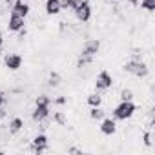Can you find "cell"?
<instances>
[{
  "mask_svg": "<svg viewBox=\"0 0 155 155\" xmlns=\"http://www.w3.org/2000/svg\"><path fill=\"white\" fill-rule=\"evenodd\" d=\"M49 104H51V99L48 95H38L37 101H35V110L31 113V119L35 122H42L49 117Z\"/></svg>",
  "mask_w": 155,
  "mask_h": 155,
  "instance_id": "obj_1",
  "label": "cell"
},
{
  "mask_svg": "<svg viewBox=\"0 0 155 155\" xmlns=\"http://www.w3.org/2000/svg\"><path fill=\"white\" fill-rule=\"evenodd\" d=\"M135 111H137V106L133 104V101H120V102L113 108V119H115V120H126V119H130Z\"/></svg>",
  "mask_w": 155,
  "mask_h": 155,
  "instance_id": "obj_2",
  "label": "cell"
},
{
  "mask_svg": "<svg viewBox=\"0 0 155 155\" xmlns=\"http://www.w3.org/2000/svg\"><path fill=\"white\" fill-rule=\"evenodd\" d=\"M124 69H126V73L135 75V77H139V79H144V77H148V73H150L148 64H144L142 60H133V58L124 64Z\"/></svg>",
  "mask_w": 155,
  "mask_h": 155,
  "instance_id": "obj_3",
  "label": "cell"
},
{
  "mask_svg": "<svg viewBox=\"0 0 155 155\" xmlns=\"http://www.w3.org/2000/svg\"><path fill=\"white\" fill-rule=\"evenodd\" d=\"M113 86V77L110 75L108 69H102L99 75H97V79H95V90L97 91H106Z\"/></svg>",
  "mask_w": 155,
  "mask_h": 155,
  "instance_id": "obj_4",
  "label": "cell"
},
{
  "mask_svg": "<svg viewBox=\"0 0 155 155\" xmlns=\"http://www.w3.org/2000/svg\"><path fill=\"white\" fill-rule=\"evenodd\" d=\"M73 13L81 22H88L91 18V4L88 2V0H81V4L73 9Z\"/></svg>",
  "mask_w": 155,
  "mask_h": 155,
  "instance_id": "obj_5",
  "label": "cell"
},
{
  "mask_svg": "<svg viewBox=\"0 0 155 155\" xmlns=\"http://www.w3.org/2000/svg\"><path fill=\"white\" fill-rule=\"evenodd\" d=\"M24 26H26V18L20 17V15H17L15 11H11L9 13V18H8V29L11 33H18Z\"/></svg>",
  "mask_w": 155,
  "mask_h": 155,
  "instance_id": "obj_6",
  "label": "cell"
},
{
  "mask_svg": "<svg viewBox=\"0 0 155 155\" xmlns=\"http://www.w3.org/2000/svg\"><path fill=\"white\" fill-rule=\"evenodd\" d=\"M22 62H24V58H22V55H18V53H8V55L4 57V64H6V68H8L9 71L20 69V68H22Z\"/></svg>",
  "mask_w": 155,
  "mask_h": 155,
  "instance_id": "obj_7",
  "label": "cell"
},
{
  "mask_svg": "<svg viewBox=\"0 0 155 155\" xmlns=\"http://www.w3.org/2000/svg\"><path fill=\"white\" fill-rule=\"evenodd\" d=\"M48 137L44 135V133H38V135H35L33 137V140H31V148H33V151L35 153H42V151H46L48 150Z\"/></svg>",
  "mask_w": 155,
  "mask_h": 155,
  "instance_id": "obj_8",
  "label": "cell"
},
{
  "mask_svg": "<svg viewBox=\"0 0 155 155\" xmlns=\"http://www.w3.org/2000/svg\"><path fill=\"white\" fill-rule=\"evenodd\" d=\"M99 49H101V40H99V38H91V40H88V42L84 44V48H82L81 55L95 57V55L99 53Z\"/></svg>",
  "mask_w": 155,
  "mask_h": 155,
  "instance_id": "obj_9",
  "label": "cell"
},
{
  "mask_svg": "<svg viewBox=\"0 0 155 155\" xmlns=\"http://www.w3.org/2000/svg\"><path fill=\"white\" fill-rule=\"evenodd\" d=\"M102 122H101V133H104V135H113L115 131H117V122H115V119H101Z\"/></svg>",
  "mask_w": 155,
  "mask_h": 155,
  "instance_id": "obj_10",
  "label": "cell"
},
{
  "mask_svg": "<svg viewBox=\"0 0 155 155\" xmlns=\"http://www.w3.org/2000/svg\"><path fill=\"white\" fill-rule=\"evenodd\" d=\"M11 11H15L17 15H20V17H28L29 15V6L24 2V0H15V2L11 4Z\"/></svg>",
  "mask_w": 155,
  "mask_h": 155,
  "instance_id": "obj_11",
  "label": "cell"
},
{
  "mask_svg": "<svg viewBox=\"0 0 155 155\" xmlns=\"http://www.w3.org/2000/svg\"><path fill=\"white\" fill-rule=\"evenodd\" d=\"M62 11V6H60V0H46V13L49 17L53 15H58Z\"/></svg>",
  "mask_w": 155,
  "mask_h": 155,
  "instance_id": "obj_12",
  "label": "cell"
},
{
  "mask_svg": "<svg viewBox=\"0 0 155 155\" xmlns=\"http://www.w3.org/2000/svg\"><path fill=\"white\" fill-rule=\"evenodd\" d=\"M24 128V120L20 119V117H13L11 120H9V133H18L20 130Z\"/></svg>",
  "mask_w": 155,
  "mask_h": 155,
  "instance_id": "obj_13",
  "label": "cell"
},
{
  "mask_svg": "<svg viewBox=\"0 0 155 155\" xmlns=\"http://www.w3.org/2000/svg\"><path fill=\"white\" fill-rule=\"evenodd\" d=\"M88 104H90L91 108H95V106H101V104H102V97L99 95V91H97V93L88 95Z\"/></svg>",
  "mask_w": 155,
  "mask_h": 155,
  "instance_id": "obj_14",
  "label": "cell"
},
{
  "mask_svg": "<svg viewBox=\"0 0 155 155\" xmlns=\"http://www.w3.org/2000/svg\"><path fill=\"white\" fill-rule=\"evenodd\" d=\"M90 117H91L93 120H101V119L104 117V110H102L101 106H95V108L90 110Z\"/></svg>",
  "mask_w": 155,
  "mask_h": 155,
  "instance_id": "obj_15",
  "label": "cell"
},
{
  "mask_svg": "<svg viewBox=\"0 0 155 155\" xmlns=\"http://www.w3.org/2000/svg\"><path fill=\"white\" fill-rule=\"evenodd\" d=\"M93 62V57H88V55H79V60H77V68H84L88 64Z\"/></svg>",
  "mask_w": 155,
  "mask_h": 155,
  "instance_id": "obj_16",
  "label": "cell"
},
{
  "mask_svg": "<svg viewBox=\"0 0 155 155\" xmlns=\"http://www.w3.org/2000/svg\"><path fill=\"white\" fill-rule=\"evenodd\" d=\"M140 8L146 11H155V0H140Z\"/></svg>",
  "mask_w": 155,
  "mask_h": 155,
  "instance_id": "obj_17",
  "label": "cell"
},
{
  "mask_svg": "<svg viewBox=\"0 0 155 155\" xmlns=\"http://www.w3.org/2000/svg\"><path fill=\"white\" fill-rule=\"evenodd\" d=\"M58 81H60V77H58V73H51L49 75V81H48V86H51V88H55V86H58Z\"/></svg>",
  "mask_w": 155,
  "mask_h": 155,
  "instance_id": "obj_18",
  "label": "cell"
},
{
  "mask_svg": "<svg viewBox=\"0 0 155 155\" xmlns=\"http://www.w3.org/2000/svg\"><path fill=\"white\" fill-rule=\"evenodd\" d=\"M120 101H133V91L131 90H128V88H124L122 91H120V97H119Z\"/></svg>",
  "mask_w": 155,
  "mask_h": 155,
  "instance_id": "obj_19",
  "label": "cell"
},
{
  "mask_svg": "<svg viewBox=\"0 0 155 155\" xmlns=\"http://www.w3.org/2000/svg\"><path fill=\"white\" fill-rule=\"evenodd\" d=\"M53 120H55L57 124H60V126H64V124H66V117H64V113H62V111H57V113L53 115Z\"/></svg>",
  "mask_w": 155,
  "mask_h": 155,
  "instance_id": "obj_20",
  "label": "cell"
},
{
  "mask_svg": "<svg viewBox=\"0 0 155 155\" xmlns=\"http://www.w3.org/2000/svg\"><path fill=\"white\" fill-rule=\"evenodd\" d=\"M142 140H144V146H151V131H146Z\"/></svg>",
  "mask_w": 155,
  "mask_h": 155,
  "instance_id": "obj_21",
  "label": "cell"
},
{
  "mask_svg": "<svg viewBox=\"0 0 155 155\" xmlns=\"http://www.w3.org/2000/svg\"><path fill=\"white\" fill-rule=\"evenodd\" d=\"M60 6H62V9H71L73 0H60Z\"/></svg>",
  "mask_w": 155,
  "mask_h": 155,
  "instance_id": "obj_22",
  "label": "cell"
},
{
  "mask_svg": "<svg viewBox=\"0 0 155 155\" xmlns=\"http://www.w3.org/2000/svg\"><path fill=\"white\" fill-rule=\"evenodd\" d=\"M53 102H55V104H58V106H62V104H66V97H57Z\"/></svg>",
  "mask_w": 155,
  "mask_h": 155,
  "instance_id": "obj_23",
  "label": "cell"
},
{
  "mask_svg": "<svg viewBox=\"0 0 155 155\" xmlns=\"http://www.w3.org/2000/svg\"><path fill=\"white\" fill-rule=\"evenodd\" d=\"M4 102H6V97H4V93H0V108L4 106Z\"/></svg>",
  "mask_w": 155,
  "mask_h": 155,
  "instance_id": "obj_24",
  "label": "cell"
},
{
  "mask_svg": "<svg viewBox=\"0 0 155 155\" xmlns=\"http://www.w3.org/2000/svg\"><path fill=\"white\" fill-rule=\"evenodd\" d=\"M2 46H4V33L0 31V48H2Z\"/></svg>",
  "mask_w": 155,
  "mask_h": 155,
  "instance_id": "obj_25",
  "label": "cell"
},
{
  "mask_svg": "<svg viewBox=\"0 0 155 155\" xmlns=\"http://www.w3.org/2000/svg\"><path fill=\"white\" fill-rule=\"evenodd\" d=\"M139 2H140V0H130V4H131V6H137Z\"/></svg>",
  "mask_w": 155,
  "mask_h": 155,
  "instance_id": "obj_26",
  "label": "cell"
},
{
  "mask_svg": "<svg viewBox=\"0 0 155 155\" xmlns=\"http://www.w3.org/2000/svg\"><path fill=\"white\" fill-rule=\"evenodd\" d=\"M4 115H6V111H4V110H2V108H0V119H2V117H4Z\"/></svg>",
  "mask_w": 155,
  "mask_h": 155,
  "instance_id": "obj_27",
  "label": "cell"
},
{
  "mask_svg": "<svg viewBox=\"0 0 155 155\" xmlns=\"http://www.w3.org/2000/svg\"><path fill=\"white\" fill-rule=\"evenodd\" d=\"M111 2H117V0H111Z\"/></svg>",
  "mask_w": 155,
  "mask_h": 155,
  "instance_id": "obj_28",
  "label": "cell"
}]
</instances>
